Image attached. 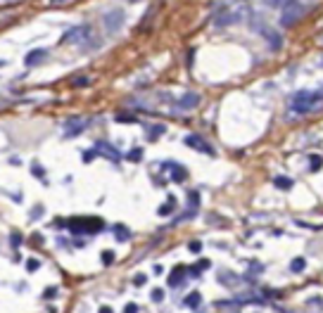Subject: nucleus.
Listing matches in <instances>:
<instances>
[{"label":"nucleus","mask_w":323,"mask_h":313,"mask_svg":"<svg viewBox=\"0 0 323 313\" xmlns=\"http://www.w3.org/2000/svg\"><path fill=\"white\" fill-rule=\"evenodd\" d=\"M323 100V93H316V90H299L292 95V102H290V109L295 114H309L314 112L321 104Z\"/></svg>","instance_id":"f257e3e1"},{"label":"nucleus","mask_w":323,"mask_h":313,"mask_svg":"<svg viewBox=\"0 0 323 313\" xmlns=\"http://www.w3.org/2000/svg\"><path fill=\"white\" fill-rule=\"evenodd\" d=\"M91 38H93V29L88 24H79V26H71V29L67 31L62 36V43H74V45H83V48H88V45H93V48H98V43H91Z\"/></svg>","instance_id":"f03ea898"},{"label":"nucleus","mask_w":323,"mask_h":313,"mask_svg":"<svg viewBox=\"0 0 323 313\" xmlns=\"http://www.w3.org/2000/svg\"><path fill=\"white\" fill-rule=\"evenodd\" d=\"M67 226L71 228V233H100L105 228L100 218H71Z\"/></svg>","instance_id":"7ed1b4c3"},{"label":"nucleus","mask_w":323,"mask_h":313,"mask_svg":"<svg viewBox=\"0 0 323 313\" xmlns=\"http://www.w3.org/2000/svg\"><path fill=\"white\" fill-rule=\"evenodd\" d=\"M126 22V14L121 12V10H112V12H107L105 17H102V26H105L107 33H119V29L124 26Z\"/></svg>","instance_id":"20e7f679"},{"label":"nucleus","mask_w":323,"mask_h":313,"mask_svg":"<svg viewBox=\"0 0 323 313\" xmlns=\"http://www.w3.org/2000/svg\"><path fill=\"white\" fill-rule=\"evenodd\" d=\"M304 12H307V7L299 5V3H295V5L285 7V10H283V14H280V26H292V24H297Z\"/></svg>","instance_id":"39448f33"},{"label":"nucleus","mask_w":323,"mask_h":313,"mask_svg":"<svg viewBox=\"0 0 323 313\" xmlns=\"http://www.w3.org/2000/svg\"><path fill=\"white\" fill-rule=\"evenodd\" d=\"M86 126H88V119L71 117V119L64 121V135H67V138H76V135H81L83 131H86Z\"/></svg>","instance_id":"423d86ee"},{"label":"nucleus","mask_w":323,"mask_h":313,"mask_svg":"<svg viewBox=\"0 0 323 313\" xmlns=\"http://www.w3.org/2000/svg\"><path fill=\"white\" fill-rule=\"evenodd\" d=\"M242 17H245V14H242V10H233V12H228V10H221V12L214 17V22H217V26H230V24H238Z\"/></svg>","instance_id":"0eeeda50"},{"label":"nucleus","mask_w":323,"mask_h":313,"mask_svg":"<svg viewBox=\"0 0 323 313\" xmlns=\"http://www.w3.org/2000/svg\"><path fill=\"white\" fill-rule=\"evenodd\" d=\"M183 142H186L188 148H193V150H198V152H207V154H214V148H211L209 142L207 140H202V138H200V135H186V138H183Z\"/></svg>","instance_id":"6e6552de"},{"label":"nucleus","mask_w":323,"mask_h":313,"mask_svg":"<svg viewBox=\"0 0 323 313\" xmlns=\"http://www.w3.org/2000/svg\"><path fill=\"white\" fill-rule=\"evenodd\" d=\"M257 31H259L261 36L266 38V41H268V45H271L274 50H280V48H283V38H280V33H278V31L268 29V26H264V24H261V26H257Z\"/></svg>","instance_id":"1a4fd4ad"},{"label":"nucleus","mask_w":323,"mask_h":313,"mask_svg":"<svg viewBox=\"0 0 323 313\" xmlns=\"http://www.w3.org/2000/svg\"><path fill=\"white\" fill-rule=\"evenodd\" d=\"M186 275H188L186 266H176V268L169 273V287H178V285L186 280Z\"/></svg>","instance_id":"9d476101"},{"label":"nucleus","mask_w":323,"mask_h":313,"mask_svg":"<svg viewBox=\"0 0 323 313\" xmlns=\"http://www.w3.org/2000/svg\"><path fill=\"white\" fill-rule=\"evenodd\" d=\"M95 154H102V157H107V159H112L114 164L119 161V152L112 148V145H107V142H102V140L95 145Z\"/></svg>","instance_id":"9b49d317"},{"label":"nucleus","mask_w":323,"mask_h":313,"mask_svg":"<svg viewBox=\"0 0 323 313\" xmlns=\"http://www.w3.org/2000/svg\"><path fill=\"white\" fill-rule=\"evenodd\" d=\"M198 102H200L198 93H186V95L178 100V107L181 109H193V107H198Z\"/></svg>","instance_id":"f8f14e48"},{"label":"nucleus","mask_w":323,"mask_h":313,"mask_svg":"<svg viewBox=\"0 0 323 313\" xmlns=\"http://www.w3.org/2000/svg\"><path fill=\"white\" fill-rule=\"evenodd\" d=\"M164 169H169L171 171V178L176 180V183H181V180H186V176H188V171L183 169V166H178V164H174V161H169V164H164Z\"/></svg>","instance_id":"ddd939ff"},{"label":"nucleus","mask_w":323,"mask_h":313,"mask_svg":"<svg viewBox=\"0 0 323 313\" xmlns=\"http://www.w3.org/2000/svg\"><path fill=\"white\" fill-rule=\"evenodd\" d=\"M45 57H48V50H33V52H29V55L24 57V62L29 67H33V64H41Z\"/></svg>","instance_id":"4468645a"},{"label":"nucleus","mask_w":323,"mask_h":313,"mask_svg":"<svg viewBox=\"0 0 323 313\" xmlns=\"http://www.w3.org/2000/svg\"><path fill=\"white\" fill-rule=\"evenodd\" d=\"M112 233H114V237L119 240V242H126V240L131 237V230L126 226H121V223H117V226H112Z\"/></svg>","instance_id":"2eb2a0df"},{"label":"nucleus","mask_w":323,"mask_h":313,"mask_svg":"<svg viewBox=\"0 0 323 313\" xmlns=\"http://www.w3.org/2000/svg\"><path fill=\"white\" fill-rule=\"evenodd\" d=\"M200 301H202V294L200 292H190V294L183 299V306H188V308H198L200 306Z\"/></svg>","instance_id":"dca6fc26"},{"label":"nucleus","mask_w":323,"mask_h":313,"mask_svg":"<svg viewBox=\"0 0 323 313\" xmlns=\"http://www.w3.org/2000/svg\"><path fill=\"white\" fill-rule=\"evenodd\" d=\"M268 7H278V10H285V7H290V5H295L297 0H264Z\"/></svg>","instance_id":"f3484780"},{"label":"nucleus","mask_w":323,"mask_h":313,"mask_svg":"<svg viewBox=\"0 0 323 313\" xmlns=\"http://www.w3.org/2000/svg\"><path fill=\"white\" fill-rule=\"evenodd\" d=\"M274 185L278 188V190H290V188H292V180L285 178V176H278V178H274Z\"/></svg>","instance_id":"a211bd4d"},{"label":"nucleus","mask_w":323,"mask_h":313,"mask_svg":"<svg viewBox=\"0 0 323 313\" xmlns=\"http://www.w3.org/2000/svg\"><path fill=\"white\" fill-rule=\"evenodd\" d=\"M307 268V261L302 256H297V259H292V264H290V270L292 273H302V270Z\"/></svg>","instance_id":"6ab92c4d"},{"label":"nucleus","mask_w":323,"mask_h":313,"mask_svg":"<svg viewBox=\"0 0 323 313\" xmlns=\"http://www.w3.org/2000/svg\"><path fill=\"white\" fill-rule=\"evenodd\" d=\"M219 283L221 285H236V275H233V273H224V270H221V273H219Z\"/></svg>","instance_id":"aec40b11"},{"label":"nucleus","mask_w":323,"mask_h":313,"mask_svg":"<svg viewBox=\"0 0 323 313\" xmlns=\"http://www.w3.org/2000/svg\"><path fill=\"white\" fill-rule=\"evenodd\" d=\"M321 166H323V159L314 154V157L309 159V171H321Z\"/></svg>","instance_id":"412c9836"},{"label":"nucleus","mask_w":323,"mask_h":313,"mask_svg":"<svg viewBox=\"0 0 323 313\" xmlns=\"http://www.w3.org/2000/svg\"><path fill=\"white\" fill-rule=\"evenodd\" d=\"M174 202H176L174 197H169V204H167V207H159V214H162V216L171 214V211H174Z\"/></svg>","instance_id":"4be33fe9"},{"label":"nucleus","mask_w":323,"mask_h":313,"mask_svg":"<svg viewBox=\"0 0 323 313\" xmlns=\"http://www.w3.org/2000/svg\"><path fill=\"white\" fill-rule=\"evenodd\" d=\"M164 131H167L164 126H152V131L148 133V140H155L157 135H159V133H164Z\"/></svg>","instance_id":"5701e85b"},{"label":"nucleus","mask_w":323,"mask_h":313,"mask_svg":"<svg viewBox=\"0 0 323 313\" xmlns=\"http://www.w3.org/2000/svg\"><path fill=\"white\" fill-rule=\"evenodd\" d=\"M41 268V261H38V259H29V261H26V270H29V273H33V270H38Z\"/></svg>","instance_id":"b1692460"},{"label":"nucleus","mask_w":323,"mask_h":313,"mask_svg":"<svg viewBox=\"0 0 323 313\" xmlns=\"http://www.w3.org/2000/svg\"><path fill=\"white\" fill-rule=\"evenodd\" d=\"M102 264H105V266L114 264V254L112 252H102Z\"/></svg>","instance_id":"393cba45"},{"label":"nucleus","mask_w":323,"mask_h":313,"mask_svg":"<svg viewBox=\"0 0 323 313\" xmlns=\"http://www.w3.org/2000/svg\"><path fill=\"white\" fill-rule=\"evenodd\" d=\"M10 240H12V242H10L12 247H19V245H22V233H12V235H10Z\"/></svg>","instance_id":"a878e982"},{"label":"nucleus","mask_w":323,"mask_h":313,"mask_svg":"<svg viewBox=\"0 0 323 313\" xmlns=\"http://www.w3.org/2000/svg\"><path fill=\"white\" fill-rule=\"evenodd\" d=\"M152 299L162 301V299H164V292H162V289H152Z\"/></svg>","instance_id":"bb28decb"},{"label":"nucleus","mask_w":323,"mask_h":313,"mask_svg":"<svg viewBox=\"0 0 323 313\" xmlns=\"http://www.w3.org/2000/svg\"><path fill=\"white\" fill-rule=\"evenodd\" d=\"M67 3H74V0H50L52 7H60V5H67Z\"/></svg>","instance_id":"cd10ccee"},{"label":"nucleus","mask_w":323,"mask_h":313,"mask_svg":"<svg viewBox=\"0 0 323 313\" xmlns=\"http://www.w3.org/2000/svg\"><path fill=\"white\" fill-rule=\"evenodd\" d=\"M209 266H211V264H209V259H202V261H200V266H198V268H200V270H207V268H209Z\"/></svg>","instance_id":"c85d7f7f"},{"label":"nucleus","mask_w":323,"mask_h":313,"mask_svg":"<svg viewBox=\"0 0 323 313\" xmlns=\"http://www.w3.org/2000/svg\"><path fill=\"white\" fill-rule=\"evenodd\" d=\"M200 249H202V245H200V242H190V252H195V254H198Z\"/></svg>","instance_id":"c756f323"},{"label":"nucleus","mask_w":323,"mask_h":313,"mask_svg":"<svg viewBox=\"0 0 323 313\" xmlns=\"http://www.w3.org/2000/svg\"><path fill=\"white\" fill-rule=\"evenodd\" d=\"M124 313H138V306L136 304H129V306L124 308Z\"/></svg>","instance_id":"7c9ffc66"},{"label":"nucleus","mask_w":323,"mask_h":313,"mask_svg":"<svg viewBox=\"0 0 323 313\" xmlns=\"http://www.w3.org/2000/svg\"><path fill=\"white\" fill-rule=\"evenodd\" d=\"M145 280H148V278H145V275H136V280H133V283H136L138 287H140V285H145Z\"/></svg>","instance_id":"2f4dec72"},{"label":"nucleus","mask_w":323,"mask_h":313,"mask_svg":"<svg viewBox=\"0 0 323 313\" xmlns=\"http://www.w3.org/2000/svg\"><path fill=\"white\" fill-rule=\"evenodd\" d=\"M41 214H43V207H36V211H31V218H38Z\"/></svg>","instance_id":"473e14b6"},{"label":"nucleus","mask_w":323,"mask_h":313,"mask_svg":"<svg viewBox=\"0 0 323 313\" xmlns=\"http://www.w3.org/2000/svg\"><path fill=\"white\" fill-rule=\"evenodd\" d=\"M31 245H43V240H41V235H33V237H31Z\"/></svg>","instance_id":"72a5a7b5"},{"label":"nucleus","mask_w":323,"mask_h":313,"mask_svg":"<svg viewBox=\"0 0 323 313\" xmlns=\"http://www.w3.org/2000/svg\"><path fill=\"white\" fill-rule=\"evenodd\" d=\"M55 292H57L55 287H48V289H45V299H48V297H55Z\"/></svg>","instance_id":"f704fd0d"},{"label":"nucleus","mask_w":323,"mask_h":313,"mask_svg":"<svg viewBox=\"0 0 323 313\" xmlns=\"http://www.w3.org/2000/svg\"><path fill=\"white\" fill-rule=\"evenodd\" d=\"M91 159H95V152H86V154H83V161H91Z\"/></svg>","instance_id":"c9c22d12"},{"label":"nucleus","mask_w":323,"mask_h":313,"mask_svg":"<svg viewBox=\"0 0 323 313\" xmlns=\"http://www.w3.org/2000/svg\"><path fill=\"white\" fill-rule=\"evenodd\" d=\"M98 313H114V311H112V306H100Z\"/></svg>","instance_id":"e433bc0d"},{"label":"nucleus","mask_w":323,"mask_h":313,"mask_svg":"<svg viewBox=\"0 0 323 313\" xmlns=\"http://www.w3.org/2000/svg\"><path fill=\"white\" fill-rule=\"evenodd\" d=\"M126 3H138V0H126Z\"/></svg>","instance_id":"4c0bfd02"},{"label":"nucleus","mask_w":323,"mask_h":313,"mask_svg":"<svg viewBox=\"0 0 323 313\" xmlns=\"http://www.w3.org/2000/svg\"><path fill=\"white\" fill-rule=\"evenodd\" d=\"M3 64H5V62H3V60H0V67H3Z\"/></svg>","instance_id":"58836bf2"}]
</instances>
